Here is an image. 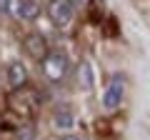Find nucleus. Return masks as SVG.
Instances as JSON below:
<instances>
[{
	"mask_svg": "<svg viewBox=\"0 0 150 140\" xmlns=\"http://www.w3.org/2000/svg\"><path fill=\"white\" fill-rule=\"evenodd\" d=\"M43 75L48 78L50 83H60L65 75H68V58L60 50H50L43 58Z\"/></svg>",
	"mask_w": 150,
	"mask_h": 140,
	"instance_id": "f257e3e1",
	"label": "nucleus"
},
{
	"mask_svg": "<svg viewBox=\"0 0 150 140\" xmlns=\"http://www.w3.org/2000/svg\"><path fill=\"white\" fill-rule=\"evenodd\" d=\"M5 13L15 20H35L40 15V5L35 0H5Z\"/></svg>",
	"mask_w": 150,
	"mask_h": 140,
	"instance_id": "f03ea898",
	"label": "nucleus"
},
{
	"mask_svg": "<svg viewBox=\"0 0 150 140\" xmlns=\"http://www.w3.org/2000/svg\"><path fill=\"white\" fill-rule=\"evenodd\" d=\"M123 98H125V80H123V75H112L108 88H105V93H103V108L118 110Z\"/></svg>",
	"mask_w": 150,
	"mask_h": 140,
	"instance_id": "7ed1b4c3",
	"label": "nucleus"
},
{
	"mask_svg": "<svg viewBox=\"0 0 150 140\" xmlns=\"http://www.w3.org/2000/svg\"><path fill=\"white\" fill-rule=\"evenodd\" d=\"M48 18L55 23V25H68L75 15V3L73 0H48Z\"/></svg>",
	"mask_w": 150,
	"mask_h": 140,
	"instance_id": "20e7f679",
	"label": "nucleus"
},
{
	"mask_svg": "<svg viewBox=\"0 0 150 140\" xmlns=\"http://www.w3.org/2000/svg\"><path fill=\"white\" fill-rule=\"evenodd\" d=\"M23 48H25V53L30 55L33 60H38V63H43V58L50 53V50H48V40H45L40 33H30V35H25Z\"/></svg>",
	"mask_w": 150,
	"mask_h": 140,
	"instance_id": "39448f33",
	"label": "nucleus"
},
{
	"mask_svg": "<svg viewBox=\"0 0 150 140\" xmlns=\"http://www.w3.org/2000/svg\"><path fill=\"white\" fill-rule=\"evenodd\" d=\"M25 88H20V95H13L10 98V108L15 110L20 118H30L38 108V100H35V93H23Z\"/></svg>",
	"mask_w": 150,
	"mask_h": 140,
	"instance_id": "423d86ee",
	"label": "nucleus"
},
{
	"mask_svg": "<svg viewBox=\"0 0 150 140\" xmlns=\"http://www.w3.org/2000/svg\"><path fill=\"white\" fill-rule=\"evenodd\" d=\"M8 83H10L13 90H20L28 85V68L20 60H10L8 63Z\"/></svg>",
	"mask_w": 150,
	"mask_h": 140,
	"instance_id": "0eeeda50",
	"label": "nucleus"
},
{
	"mask_svg": "<svg viewBox=\"0 0 150 140\" xmlns=\"http://www.w3.org/2000/svg\"><path fill=\"white\" fill-rule=\"evenodd\" d=\"M78 85H80V90H93V85H95V75H93V65L88 63V60H83L80 65H78Z\"/></svg>",
	"mask_w": 150,
	"mask_h": 140,
	"instance_id": "6e6552de",
	"label": "nucleus"
},
{
	"mask_svg": "<svg viewBox=\"0 0 150 140\" xmlns=\"http://www.w3.org/2000/svg\"><path fill=\"white\" fill-rule=\"evenodd\" d=\"M53 125H55V130H70L75 125V115H73V110L70 108H60V110H55L53 113Z\"/></svg>",
	"mask_w": 150,
	"mask_h": 140,
	"instance_id": "1a4fd4ad",
	"label": "nucleus"
},
{
	"mask_svg": "<svg viewBox=\"0 0 150 140\" xmlns=\"http://www.w3.org/2000/svg\"><path fill=\"white\" fill-rule=\"evenodd\" d=\"M18 140H38V130L33 123H25L18 128Z\"/></svg>",
	"mask_w": 150,
	"mask_h": 140,
	"instance_id": "9d476101",
	"label": "nucleus"
},
{
	"mask_svg": "<svg viewBox=\"0 0 150 140\" xmlns=\"http://www.w3.org/2000/svg\"><path fill=\"white\" fill-rule=\"evenodd\" d=\"M60 140H83V138H78V135H63Z\"/></svg>",
	"mask_w": 150,
	"mask_h": 140,
	"instance_id": "9b49d317",
	"label": "nucleus"
}]
</instances>
